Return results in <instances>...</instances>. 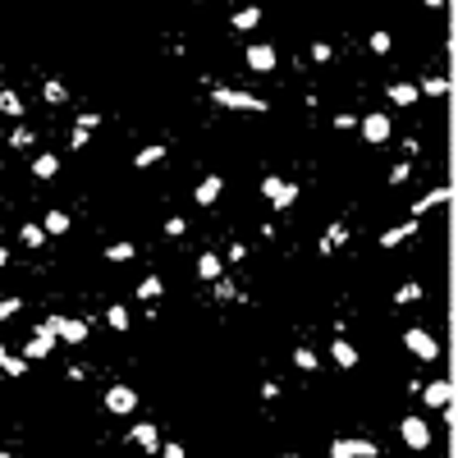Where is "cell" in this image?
I'll list each match as a JSON object with an SVG mask.
<instances>
[{
	"mask_svg": "<svg viewBox=\"0 0 458 458\" xmlns=\"http://www.w3.org/2000/svg\"><path fill=\"white\" fill-rule=\"evenodd\" d=\"M404 344H408V353L422 358V362H436L440 358V344H436V335H431L426 326H408L404 330Z\"/></svg>",
	"mask_w": 458,
	"mask_h": 458,
	"instance_id": "6da1fadb",
	"label": "cell"
},
{
	"mask_svg": "<svg viewBox=\"0 0 458 458\" xmlns=\"http://www.w3.org/2000/svg\"><path fill=\"white\" fill-rule=\"evenodd\" d=\"M211 101H216V106H229V110H248V115H262V110H266L262 97L239 92V88H216V92H211Z\"/></svg>",
	"mask_w": 458,
	"mask_h": 458,
	"instance_id": "7a4b0ae2",
	"label": "cell"
},
{
	"mask_svg": "<svg viewBox=\"0 0 458 458\" xmlns=\"http://www.w3.org/2000/svg\"><path fill=\"white\" fill-rule=\"evenodd\" d=\"M106 413H115V417L138 413V390H133V385H110L106 390Z\"/></svg>",
	"mask_w": 458,
	"mask_h": 458,
	"instance_id": "3957f363",
	"label": "cell"
},
{
	"mask_svg": "<svg viewBox=\"0 0 458 458\" xmlns=\"http://www.w3.org/2000/svg\"><path fill=\"white\" fill-rule=\"evenodd\" d=\"M46 326L55 330V339H65V344H83L88 339V321H78V317H46Z\"/></svg>",
	"mask_w": 458,
	"mask_h": 458,
	"instance_id": "277c9868",
	"label": "cell"
},
{
	"mask_svg": "<svg viewBox=\"0 0 458 458\" xmlns=\"http://www.w3.org/2000/svg\"><path fill=\"white\" fill-rule=\"evenodd\" d=\"M399 436H404L408 449H431V426H426L422 417H404V422H399Z\"/></svg>",
	"mask_w": 458,
	"mask_h": 458,
	"instance_id": "5b68a950",
	"label": "cell"
},
{
	"mask_svg": "<svg viewBox=\"0 0 458 458\" xmlns=\"http://www.w3.org/2000/svg\"><path fill=\"white\" fill-rule=\"evenodd\" d=\"M51 349H55V330H51V326L42 321V326L33 330V339H28V349H23V358H28V362H42V358H51Z\"/></svg>",
	"mask_w": 458,
	"mask_h": 458,
	"instance_id": "8992f818",
	"label": "cell"
},
{
	"mask_svg": "<svg viewBox=\"0 0 458 458\" xmlns=\"http://www.w3.org/2000/svg\"><path fill=\"white\" fill-rule=\"evenodd\" d=\"M381 445L376 440H335L330 445V458H376Z\"/></svg>",
	"mask_w": 458,
	"mask_h": 458,
	"instance_id": "52a82bcc",
	"label": "cell"
},
{
	"mask_svg": "<svg viewBox=\"0 0 458 458\" xmlns=\"http://www.w3.org/2000/svg\"><path fill=\"white\" fill-rule=\"evenodd\" d=\"M362 138H367L371 147H381V142H390V115H385V110H376V115H367V120H362Z\"/></svg>",
	"mask_w": 458,
	"mask_h": 458,
	"instance_id": "ba28073f",
	"label": "cell"
},
{
	"mask_svg": "<svg viewBox=\"0 0 458 458\" xmlns=\"http://www.w3.org/2000/svg\"><path fill=\"white\" fill-rule=\"evenodd\" d=\"M248 69H257V74H271V69H275V46L252 42V46H248Z\"/></svg>",
	"mask_w": 458,
	"mask_h": 458,
	"instance_id": "9c48e42d",
	"label": "cell"
},
{
	"mask_svg": "<svg viewBox=\"0 0 458 458\" xmlns=\"http://www.w3.org/2000/svg\"><path fill=\"white\" fill-rule=\"evenodd\" d=\"M220 193H225V179H220V175H207L202 184L193 188V202H197V207H211Z\"/></svg>",
	"mask_w": 458,
	"mask_h": 458,
	"instance_id": "30bf717a",
	"label": "cell"
},
{
	"mask_svg": "<svg viewBox=\"0 0 458 458\" xmlns=\"http://www.w3.org/2000/svg\"><path fill=\"white\" fill-rule=\"evenodd\" d=\"M417 394H422V399H426L431 408H445L449 399H454V385H449V381H431V385H422Z\"/></svg>",
	"mask_w": 458,
	"mask_h": 458,
	"instance_id": "8fae6325",
	"label": "cell"
},
{
	"mask_svg": "<svg viewBox=\"0 0 458 458\" xmlns=\"http://www.w3.org/2000/svg\"><path fill=\"white\" fill-rule=\"evenodd\" d=\"M449 197H454V188H445V184H440V188H431L426 197H417V202H413V216H426L431 207H445Z\"/></svg>",
	"mask_w": 458,
	"mask_h": 458,
	"instance_id": "7c38bea8",
	"label": "cell"
},
{
	"mask_svg": "<svg viewBox=\"0 0 458 458\" xmlns=\"http://www.w3.org/2000/svg\"><path fill=\"white\" fill-rule=\"evenodd\" d=\"M385 97L394 101V106H417V97H422V92H417V83H390V88H385Z\"/></svg>",
	"mask_w": 458,
	"mask_h": 458,
	"instance_id": "4fadbf2b",
	"label": "cell"
},
{
	"mask_svg": "<svg viewBox=\"0 0 458 458\" xmlns=\"http://www.w3.org/2000/svg\"><path fill=\"white\" fill-rule=\"evenodd\" d=\"M344 243H349V225H344V220H335V225L326 229V239H321V257H330V252L344 248Z\"/></svg>",
	"mask_w": 458,
	"mask_h": 458,
	"instance_id": "5bb4252c",
	"label": "cell"
},
{
	"mask_svg": "<svg viewBox=\"0 0 458 458\" xmlns=\"http://www.w3.org/2000/svg\"><path fill=\"white\" fill-rule=\"evenodd\" d=\"M413 234H417V220H404V225H394V229L381 234V248H399V243H408Z\"/></svg>",
	"mask_w": 458,
	"mask_h": 458,
	"instance_id": "9a60e30c",
	"label": "cell"
},
{
	"mask_svg": "<svg viewBox=\"0 0 458 458\" xmlns=\"http://www.w3.org/2000/svg\"><path fill=\"white\" fill-rule=\"evenodd\" d=\"M129 440H133L138 449H161V436H156V426H152V422H138V426L129 431Z\"/></svg>",
	"mask_w": 458,
	"mask_h": 458,
	"instance_id": "2e32d148",
	"label": "cell"
},
{
	"mask_svg": "<svg viewBox=\"0 0 458 458\" xmlns=\"http://www.w3.org/2000/svg\"><path fill=\"white\" fill-rule=\"evenodd\" d=\"M330 358H335L339 367H358V349H353L344 335H335V344H330Z\"/></svg>",
	"mask_w": 458,
	"mask_h": 458,
	"instance_id": "e0dca14e",
	"label": "cell"
},
{
	"mask_svg": "<svg viewBox=\"0 0 458 458\" xmlns=\"http://www.w3.org/2000/svg\"><path fill=\"white\" fill-rule=\"evenodd\" d=\"M101 257H106V262H115V266H124V262H133V257H138V248H133L129 239H120V243H110Z\"/></svg>",
	"mask_w": 458,
	"mask_h": 458,
	"instance_id": "ac0fdd59",
	"label": "cell"
},
{
	"mask_svg": "<svg viewBox=\"0 0 458 458\" xmlns=\"http://www.w3.org/2000/svg\"><path fill=\"white\" fill-rule=\"evenodd\" d=\"M234 33H252V28H257V23H262V10H257V5H248V10H234Z\"/></svg>",
	"mask_w": 458,
	"mask_h": 458,
	"instance_id": "d6986e66",
	"label": "cell"
},
{
	"mask_svg": "<svg viewBox=\"0 0 458 458\" xmlns=\"http://www.w3.org/2000/svg\"><path fill=\"white\" fill-rule=\"evenodd\" d=\"M220 271H225V262H220L216 252H202V257H197V275H202V280H220Z\"/></svg>",
	"mask_w": 458,
	"mask_h": 458,
	"instance_id": "ffe728a7",
	"label": "cell"
},
{
	"mask_svg": "<svg viewBox=\"0 0 458 458\" xmlns=\"http://www.w3.org/2000/svg\"><path fill=\"white\" fill-rule=\"evenodd\" d=\"M417 92H422V97H445V92H449V78L445 74H426L422 83H417Z\"/></svg>",
	"mask_w": 458,
	"mask_h": 458,
	"instance_id": "44dd1931",
	"label": "cell"
},
{
	"mask_svg": "<svg viewBox=\"0 0 458 458\" xmlns=\"http://www.w3.org/2000/svg\"><path fill=\"white\" fill-rule=\"evenodd\" d=\"M0 371H5V376H23V371H28V358H14V353L0 344Z\"/></svg>",
	"mask_w": 458,
	"mask_h": 458,
	"instance_id": "7402d4cb",
	"label": "cell"
},
{
	"mask_svg": "<svg viewBox=\"0 0 458 458\" xmlns=\"http://www.w3.org/2000/svg\"><path fill=\"white\" fill-rule=\"evenodd\" d=\"M106 326H110V330H129V326H133L129 307H124V303H115V307H110V312H106Z\"/></svg>",
	"mask_w": 458,
	"mask_h": 458,
	"instance_id": "603a6c76",
	"label": "cell"
},
{
	"mask_svg": "<svg viewBox=\"0 0 458 458\" xmlns=\"http://www.w3.org/2000/svg\"><path fill=\"white\" fill-rule=\"evenodd\" d=\"M55 170H60V161H55L51 152H42V156L33 161V175H37V179H55Z\"/></svg>",
	"mask_w": 458,
	"mask_h": 458,
	"instance_id": "cb8c5ba5",
	"label": "cell"
},
{
	"mask_svg": "<svg viewBox=\"0 0 458 458\" xmlns=\"http://www.w3.org/2000/svg\"><path fill=\"white\" fill-rule=\"evenodd\" d=\"M161 289H165L161 275H147V280L138 284V298H142V303H156V298H161Z\"/></svg>",
	"mask_w": 458,
	"mask_h": 458,
	"instance_id": "d4e9b609",
	"label": "cell"
},
{
	"mask_svg": "<svg viewBox=\"0 0 458 458\" xmlns=\"http://www.w3.org/2000/svg\"><path fill=\"white\" fill-rule=\"evenodd\" d=\"M156 161H165V147H142V152L133 156V165H138V170H152Z\"/></svg>",
	"mask_w": 458,
	"mask_h": 458,
	"instance_id": "484cf974",
	"label": "cell"
},
{
	"mask_svg": "<svg viewBox=\"0 0 458 458\" xmlns=\"http://www.w3.org/2000/svg\"><path fill=\"white\" fill-rule=\"evenodd\" d=\"M42 229H46V234H69V216H65V211H46Z\"/></svg>",
	"mask_w": 458,
	"mask_h": 458,
	"instance_id": "4316f807",
	"label": "cell"
},
{
	"mask_svg": "<svg viewBox=\"0 0 458 458\" xmlns=\"http://www.w3.org/2000/svg\"><path fill=\"white\" fill-rule=\"evenodd\" d=\"M0 115H14V120L23 115V101H19V92H10V88L0 92Z\"/></svg>",
	"mask_w": 458,
	"mask_h": 458,
	"instance_id": "83f0119b",
	"label": "cell"
},
{
	"mask_svg": "<svg viewBox=\"0 0 458 458\" xmlns=\"http://www.w3.org/2000/svg\"><path fill=\"white\" fill-rule=\"evenodd\" d=\"M19 239H23V248H42V243H46V229L42 225H23Z\"/></svg>",
	"mask_w": 458,
	"mask_h": 458,
	"instance_id": "f1b7e54d",
	"label": "cell"
},
{
	"mask_svg": "<svg viewBox=\"0 0 458 458\" xmlns=\"http://www.w3.org/2000/svg\"><path fill=\"white\" fill-rule=\"evenodd\" d=\"M417 298H422V284H417V280H408L404 289L394 294V307H408V303H417Z\"/></svg>",
	"mask_w": 458,
	"mask_h": 458,
	"instance_id": "f546056e",
	"label": "cell"
},
{
	"mask_svg": "<svg viewBox=\"0 0 458 458\" xmlns=\"http://www.w3.org/2000/svg\"><path fill=\"white\" fill-rule=\"evenodd\" d=\"M298 193H303V188H298V184H284V188H280V197H275L271 207H275V211H284V207H294V202H298Z\"/></svg>",
	"mask_w": 458,
	"mask_h": 458,
	"instance_id": "4dcf8cb0",
	"label": "cell"
},
{
	"mask_svg": "<svg viewBox=\"0 0 458 458\" xmlns=\"http://www.w3.org/2000/svg\"><path fill=\"white\" fill-rule=\"evenodd\" d=\"M42 97L51 101V106H60V101H65V83H60V78H46V88H42Z\"/></svg>",
	"mask_w": 458,
	"mask_h": 458,
	"instance_id": "1f68e13d",
	"label": "cell"
},
{
	"mask_svg": "<svg viewBox=\"0 0 458 458\" xmlns=\"http://www.w3.org/2000/svg\"><path fill=\"white\" fill-rule=\"evenodd\" d=\"M294 362H298L303 371H321V358H317L312 349H294Z\"/></svg>",
	"mask_w": 458,
	"mask_h": 458,
	"instance_id": "d6a6232c",
	"label": "cell"
},
{
	"mask_svg": "<svg viewBox=\"0 0 458 458\" xmlns=\"http://www.w3.org/2000/svg\"><path fill=\"white\" fill-rule=\"evenodd\" d=\"M280 188H284L280 175H266V179H262V197H266V202H275V197H280Z\"/></svg>",
	"mask_w": 458,
	"mask_h": 458,
	"instance_id": "836d02e7",
	"label": "cell"
},
{
	"mask_svg": "<svg viewBox=\"0 0 458 458\" xmlns=\"http://www.w3.org/2000/svg\"><path fill=\"white\" fill-rule=\"evenodd\" d=\"M211 284H216V298H220V303H229V298H248V294H239L229 280H211Z\"/></svg>",
	"mask_w": 458,
	"mask_h": 458,
	"instance_id": "e575fe53",
	"label": "cell"
},
{
	"mask_svg": "<svg viewBox=\"0 0 458 458\" xmlns=\"http://www.w3.org/2000/svg\"><path fill=\"white\" fill-rule=\"evenodd\" d=\"M74 129H88V133H92V129H101V115H97V110H83Z\"/></svg>",
	"mask_w": 458,
	"mask_h": 458,
	"instance_id": "d590c367",
	"label": "cell"
},
{
	"mask_svg": "<svg viewBox=\"0 0 458 458\" xmlns=\"http://www.w3.org/2000/svg\"><path fill=\"white\" fill-rule=\"evenodd\" d=\"M367 46H371L376 55H385V51H390V33H371V37H367Z\"/></svg>",
	"mask_w": 458,
	"mask_h": 458,
	"instance_id": "8d00e7d4",
	"label": "cell"
},
{
	"mask_svg": "<svg viewBox=\"0 0 458 458\" xmlns=\"http://www.w3.org/2000/svg\"><path fill=\"white\" fill-rule=\"evenodd\" d=\"M88 138H92L88 129H74V133H69V152H83V147H88Z\"/></svg>",
	"mask_w": 458,
	"mask_h": 458,
	"instance_id": "74e56055",
	"label": "cell"
},
{
	"mask_svg": "<svg viewBox=\"0 0 458 458\" xmlns=\"http://www.w3.org/2000/svg\"><path fill=\"white\" fill-rule=\"evenodd\" d=\"M19 307H23V298H0V321H10Z\"/></svg>",
	"mask_w": 458,
	"mask_h": 458,
	"instance_id": "f35d334b",
	"label": "cell"
},
{
	"mask_svg": "<svg viewBox=\"0 0 458 458\" xmlns=\"http://www.w3.org/2000/svg\"><path fill=\"white\" fill-rule=\"evenodd\" d=\"M408 175H413V165H408V161H399V165H394V170H390V184L399 188V184H404Z\"/></svg>",
	"mask_w": 458,
	"mask_h": 458,
	"instance_id": "ab89813d",
	"label": "cell"
},
{
	"mask_svg": "<svg viewBox=\"0 0 458 458\" xmlns=\"http://www.w3.org/2000/svg\"><path fill=\"white\" fill-rule=\"evenodd\" d=\"M330 55H335V46H330V42H317V46H312V60H317V65H326Z\"/></svg>",
	"mask_w": 458,
	"mask_h": 458,
	"instance_id": "60d3db41",
	"label": "cell"
},
{
	"mask_svg": "<svg viewBox=\"0 0 458 458\" xmlns=\"http://www.w3.org/2000/svg\"><path fill=\"white\" fill-rule=\"evenodd\" d=\"M14 147H23V152H28V147H33V133H28V129H14Z\"/></svg>",
	"mask_w": 458,
	"mask_h": 458,
	"instance_id": "b9f144b4",
	"label": "cell"
},
{
	"mask_svg": "<svg viewBox=\"0 0 458 458\" xmlns=\"http://www.w3.org/2000/svg\"><path fill=\"white\" fill-rule=\"evenodd\" d=\"M184 220H179V216H170V220H165V234H170V239H179V234H184Z\"/></svg>",
	"mask_w": 458,
	"mask_h": 458,
	"instance_id": "7bdbcfd3",
	"label": "cell"
},
{
	"mask_svg": "<svg viewBox=\"0 0 458 458\" xmlns=\"http://www.w3.org/2000/svg\"><path fill=\"white\" fill-rule=\"evenodd\" d=\"M335 129H344V133L358 129V115H335Z\"/></svg>",
	"mask_w": 458,
	"mask_h": 458,
	"instance_id": "ee69618b",
	"label": "cell"
},
{
	"mask_svg": "<svg viewBox=\"0 0 458 458\" xmlns=\"http://www.w3.org/2000/svg\"><path fill=\"white\" fill-rule=\"evenodd\" d=\"M161 454H165V458H184V445H175V440H170V445H161Z\"/></svg>",
	"mask_w": 458,
	"mask_h": 458,
	"instance_id": "f6af8a7d",
	"label": "cell"
},
{
	"mask_svg": "<svg viewBox=\"0 0 458 458\" xmlns=\"http://www.w3.org/2000/svg\"><path fill=\"white\" fill-rule=\"evenodd\" d=\"M422 5H426V10H440V5H445V0H422Z\"/></svg>",
	"mask_w": 458,
	"mask_h": 458,
	"instance_id": "bcb514c9",
	"label": "cell"
},
{
	"mask_svg": "<svg viewBox=\"0 0 458 458\" xmlns=\"http://www.w3.org/2000/svg\"><path fill=\"white\" fill-rule=\"evenodd\" d=\"M0 266H10V248H0Z\"/></svg>",
	"mask_w": 458,
	"mask_h": 458,
	"instance_id": "7dc6e473",
	"label": "cell"
}]
</instances>
